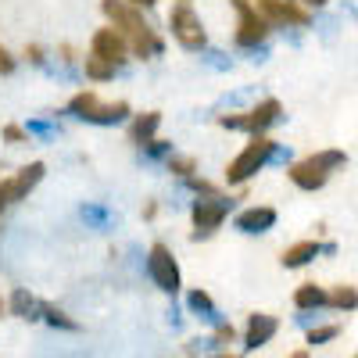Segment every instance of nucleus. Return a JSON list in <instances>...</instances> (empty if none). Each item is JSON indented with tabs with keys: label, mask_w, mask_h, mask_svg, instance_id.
<instances>
[{
	"label": "nucleus",
	"mask_w": 358,
	"mask_h": 358,
	"mask_svg": "<svg viewBox=\"0 0 358 358\" xmlns=\"http://www.w3.org/2000/svg\"><path fill=\"white\" fill-rule=\"evenodd\" d=\"M101 11H104V18L118 29V33L129 40V50L136 57L147 62V57H158L165 50V40L155 33V25L147 22L140 15V8H133L129 0H101Z\"/></svg>",
	"instance_id": "f257e3e1"
},
{
	"label": "nucleus",
	"mask_w": 358,
	"mask_h": 358,
	"mask_svg": "<svg viewBox=\"0 0 358 358\" xmlns=\"http://www.w3.org/2000/svg\"><path fill=\"white\" fill-rule=\"evenodd\" d=\"M344 165H348V155L341 151V147H326V151H315V155H308L301 162H294L287 169V179L297 190L315 194V190H322L326 183H330V176L337 169H344Z\"/></svg>",
	"instance_id": "f03ea898"
},
{
	"label": "nucleus",
	"mask_w": 358,
	"mask_h": 358,
	"mask_svg": "<svg viewBox=\"0 0 358 358\" xmlns=\"http://www.w3.org/2000/svg\"><path fill=\"white\" fill-rule=\"evenodd\" d=\"M276 140H268L265 133L262 136H251L248 143H244V151L236 155L229 165H226V183L229 187H241V183H248L251 176H258L268 162H273V155H276Z\"/></svg>",
	"instance_id": "7ed1b4c3"
},
{
	"label": "nucleus",
	"mask_w": 358,
	"mask_h": 358,
	"mask_svg": "<svg viewBox=\"0 0 358 358\" xmlns=\"http://www.w3.org/2000/svg\"><path fill=\"white\" fill-rule=\"evenodd\" d=\"M283 118V104L276 97H265L258 101L251 111H233V115H219V126L222 129H233V133H251V136H262L268 126H276Z\"/></svg>",
	"instance_id": "20e7f679"
},
{
	"label": "nucleus",
	"mask_w": 358,
	"mask_h": 358,
	"mask_svg": "<svg viewBox=\"0 0 358 358\" xmlns=\"http://www.w3.org/2000/svg\"><path fill=\"white\" fill-rule=\"evenodd\" d=\"M69 111L76 118H83V122H94V126H118V122H126L129 118V104L126 101H101L94 90H83V94H76L69 101Z\"/></svg>",
	"instance_id": "39448f33"
},
{
	"label": "nucleus",
	"mask_w": 358,
	"mask_h": 358,
	"mask_svg": "<svg viewBox=\"0 0 358 358\" xmlns=\"http://www.w3.org/2000/svg\"><path fill=\"white\" fill-rule=\"evenodd\" d=\"M229 208H233V201L222 197V194H201L190 208L194 241H204V236H212L215 229H222V222L229 219Z\"/></svg>",
	"instance_id": "423d86ee"
},
{
	"label": "nucleus",
	"mask_w": 358,
	"mask_h": 358,
	"mask_svg": "<svg viewBox=\"0 0 358 358\" xmlns=\"http://www.w3.org/2000/svg\"><path fill=\"white\" fill-rule=\"evenodd\" d=\"M233 8H236V33H233L236 47L241 50H258L268 40V29L273 25L258 15V8L251 4V0H233Z\"/></svg>",
	"instance_id": "0eeeda50"
},
{
	"label": "nucleus",
	"mask_w": 358,
	"mask_h": 358,
	"mask_svg": "<svg viewBox=\"0 0 358 358\" xmlns=\"http://www.w3.org/2000/svg\"><path fill=\"white\" fill-rule=\"evenodd\" d=\"M169 29H172V36L179 47H187V50H204L208 43V33H204V22L197 18V11L190 4H176L169 11Z\"/></svg>",
	"instance_id": "6e6552de"
},
{
	"label": "nucleus",
	"mask_w": 358,
	"mask_h": 358,
	"mask_svg": "<svg viewBox=\"0 0 358 358\" xmlns=\"http://www.w3.org/2000/svg\"><path fill=\"white\" fill-rule=\"evenodd\" d=\"M147 276L155 280V287H158L162 294H179V287H183L176 255H172L165 244H151V251H147Z\"/></svg>",
	"instance_id": "1a4fd4ad"
},
{
	"label": "nucleus",
	"mask_w": 358,
	"mask_h": 358,
	"mask_svg": "<svg viewBox=\"0 0 358 358\" xmlns=\"http://www.w3.org/2000/svg\"><path fill=\"white\" fill-rule=\"evenodd\" d=\"M251 4L258 8V15L273 25V29H276V25H280V29H287V25H312L308 8L297 4V0H251Z\"/></svg>",
	"instance_id": "9d476101"
},
{
	"label": "nucleus",
	"mask_w": 358,
	"mask_h": 358,
	"mask_svg": "<svg viewBox=\"0 0 358 358\" xmlns=\"http://www.w3.org/2000/svg\"><path fill=\"white\" fill-rule=\"evenodd\" d=\"M43 172H47V165H43V162H33V165L18 169L11 179H4V183H0V197H4V204H18V201H25L29 194L36 190V183L43 179Z\"/></svg>",
	"instance_id": "9b49d317"
},
{
	"label": "nucleus",
	"mask_w": 358,
	"mask_h": 358,
	"mask_svg": "<svg viewBox=\"0 0 358 358\" xmlns=\"http://www.w3.org/2000/svg\"><path fill=\"white\" fill-rule=\"evenodd\" d=\"M90 54L101 57V62H111L115 69L126 62V54H129V40L118 33L115 25H104L94 33V40H90Z\"/></svg>",
	"instance_id": "f8f14e48"
},
{
	"label": "nucleus",
	"mask_w": 358,
	"mask_h": 358,
	"mask_svg": "<svg viewBox=\"0 0 358 358\" xmlns=\"http://www.w3.org/2000/svg\"><path fill=\"white\" fill-rule=\"evenodd\" d=\"M280 334V319L268 315V312H251L248 315V326H244V351H258L265 348Z\"/></svg>",
	"instance_id": "ddd939ff"
},
{
	"label": "nucleus",
	"mask_w": 358,
	"mask_h": 358,
	"mask_svg": "<svg viewBox=\"0 0 358 358\" xmlns=\"http://www.w3.org/2000/svg\"><path fill=\"white\" fill-rule=\"evenodd\" d=\"M276 219H280L276 208H268V204H255V208H244V212L233 219V226L241 229V233H248V236H258V233H268V229H273V226H276Z\"/></svg>",
	"instance_id": "4468645a"
},
{
	"label": "nucleus",
	"mask_w": 358,
	"mask_h": 358,
	"mask_svg": "<svg viewBox=\"0 0 358 358\" xmlns=\"http://www.w3.org/2000/svg\"><path fill=\"white\" fill-rule=\"evenodd\" d=\"M319 255H322V244H319V241H297V244H290V248L280 255V265H283V268H305V265H312Z\"/></svg>",
	"instance_id": "2eb2a0df"
},
{
	"label": "nucleus",
	"mask_w": 358,
	"mask_h": 358,
	"mask_svg": "<svg viewBox=\"0 0 358 358\" xmlns=\"http://www.w3.org/2000/svg\"><path fill=\"white\" fill-rule=\"evenodd\" d=\"M330 305V290L319 287V283H301L294 290V308L297 312H322Z\"/></svg>",
	"instance_id": "dca6fc26"
},
{
	"label": "nucleus",
	"mask_w": 358,
	"mask_h": 358,
	"mask_svg": "<svg viewBox=\"0 0 358 358\" xmlns=\"http://www.w3.org/2000/svg\"><path fill=\"white\" fill-rule=\"evenodd\" d=\"M187 308L197 315V319H204V322H212V326H219V322H226L222 319V312L215 308V301H212V294H208V290H190L187 294Z\"/></svg>",
	"instance_id": "f3484780"
},
{
	"label": "nucleus",
	"mask_w": 358,
	"mask_h": 358,
	"mask_svg": "<svg viewBox=\"0 0 358 358\" xmlns=\"http://www.w3.org/2000/svg\"><path fill=\"white\" fill-rule=\"evenodd\" d=\"M162 126V111H143V115H133V126H129V143L143 147L147 140H155Z\"/></svg>",
	"instance_id": "a211bd4d"
},
{
	"label": "nucleus",
	"mask_w": 358,
	"mask_h": 358,
	"mask_svg": "<svg viewBox=\"0 0 358 358\" xmlns=\"http://www.w3.org/2000/svg\"><path fill=\"white\" fill-rule=\"evenodd\" d=\"M8 312L18 315V319H40V297L29 294L25 287H15L11 297H8Z\"/></svg>",
	"instance_id": "6ab92c4d"
},
{
	"label": "nucleus",
	"mask_w": 358,
	"mask_h": 358,
	"mask_svg": "<svg viewBox=\"0 0 358 358\" xmlns=\"http://www.w3.org/2000/svg\"><path fill=\"white\" fill-rule=\"evenodd\" d=\"M326 308H334V312H355L358 308V290L351 283H341L330 290V305Z\"/></svg>",
	"instance_id": "aec40b11"
},
{
	"label": "nucleus",
	"mask_w": 358,
	"mask_h": 358,
	"mask_svg": "<svg viewBox=\"0 0 358 358\" xmlns=\"http://www.w3.org/2000/svg\"><path fill=\"white\" fill-rule=\"evenodd\" d=\"M40 319L47 322V326H54V330H79V322L76 319H69L62 308H57V305H50V301H40Z\"/></svg>",
	"instance_id": "412c9836"
},
{
	"label": "nucleus",
	"mask_w": 358,
	"mask_h": 358,
	"mask_svg": "<svg viewBox=\"0 0 358 358\" xmlns=\"http://www.w3.org/2000/svg\"><path fill=\"white\" fill-rule=\"evenodd\" d=\"M86 79L108 83V79H115V65H111V62H101V57L90 54V57H86Z\"/></svg>",
	"instance_id": "4be33fe9"
},
{
	"label": "nucleus",
	"mask_w": 358,
	"mask_h": 358,
	"mask_svg": "<svg viewBox=\"0 0 358 358\" xmlns=\"http://www.w3.org/2000/svg\"><path fill=\"white\" fill-rule=\"evenodd\" d=\"M337 334H341V326H337V322H315L312 330H308V344H312V348L330 344V341H337Z\"/></svg>",
	"instance_id": "5701e85b"
},
{
	"label": "nucleus",
	"mask_w": 358,
	"mask_h": 358,
	"mask_svg": "<svg viewBox=\"0 0 358 358\" xmlns=\"http://www.w3.org/2000/svg\"><path fill=\"white\" fill-rule=\"evenodd\" d=\"M169 172L179 176V179H190V176L197 172V162H194L190 155H172V158H169Z\"/></svg>",
	"instance_id": "b1692460"
},
{
	"label": "nucleus",
	"mask_w": 358,
	"mask_h": 358,
	"mask_svg": "<svg viewBox=\"0 0 358 358\" xmlns=\"http://www.w3.org/2000/svg\"><path fill=\"white\" fill-rule=\"evenodd\" d=\"M83 219H90V222H94V226L101 229V226L108 222V212H104L101 204H86V208H83Z\"/></svg>",
	"instance_id": "393cba45"
},
{
	"label": "nucleus",
	"mask_w": 358,
	"mask_h": 358,
	"mask_svg": "<svg viewBox=\"0 0 358 358\" xmlns=\"http://www.w3.org/2000/svg\"><path fill=\"white\" fill-rule=\"evenodd\" d=\"M143 147H147V158H162V155L172 151V143H169V140H158V136H155V140H147Z\"/></svg>",
	"instance_id": "a878e982"
},
{
	"label": "nucleus",
	"mask_w": 358,
	"mask_h": 358,
	"mask_svg": "<svg viewBox=\"0 0 358 358\" xmlns=\"http://www.w3.org/2000/svg\"><path fill=\"white\" fill-rule=\"evenodd\" d=\"M4 140H8V143H25V140H29V129H22V126H4Z\"/></svg>",
	"instance_id": "bb28decb"
},
{
	"label": "nucleus",
	"mask_w": 358,
	"mask_h": 358,
	"mask_svg": "<svg viewBox=\"0 0 358 358\" xmlns=\"http://www.w3.org/2000/svg\"><path fill=\"white\" fill-rule=\"evenodd\" d=\"M11 72H15V57L0 47V76H11Z\"/></svg>",
	"instance_id": "cd10ccee"
},
{
	"label": "nucleus",
	"mask_w": 358,
	"mask_h": 358,
	"mask_svg": "<svg viewBox=\"0 0 358 358\" xmlns=\"http://www.w3.org/2000/svg\"><path fill=\"white\" fill-rule=\"evenodd\" d=\"M25 57H29L33 65H43V50H40V47H25Z\"/></svg>",
	"instance_id": "c85d7f7f"
},
{
	"label": "nucleus",
	"mask_w": 358,
	"mask_h": 358,
	"mask_svg": "<svg viewBox=\"0 0 358 358\" xmlns=\"http://www.w3.org/2000/svg\"><path fill=\"white\" fill-rule=\"evenodd\" d=\"M129 4H133V8H155L158 0H129Z\"/></svg>",
	"instance_id": "c756f323"
},
{
	"label": "nucleus",
	"mask_w": 358,
	"mask_h": 358,
	"mask_svg": "<svg viewBox=\"0 0 358 358\" xmlns=\"http://www.w3.org/2000/svg\"><path fill=\"white\" fill-rule=\"evenodd\" d=\"M301 4H305V8H326L330 0H301Z\"/></svg>",
	"instance_id": "7c9ffc66"
},
{
	"label": "nucleus",
	"mask_w": 358,
	"mask_h": 358,
	"mask_svg": "<svg viewBox=\"0 0 358 358\" xmlns=\"http://www.w3.org/2000/svg\"><path fill=\"white\" fill-rule=\"evenodd\" d=\"M287 358H312V355H308V348H301V351H290Z\"/></svg>",
	"instance_id": "2f4dec72"
},
{
	"label": "nucleus",
	"mask_w": 358,
	"mask_h": 358,
	"mask_svg": "<svg viewBox=\"0 0 358 358\" xmlns=\"http://www.w3.org/2000/svg\"><path fill=\"white\" fill-rule=\"evenodd\" d=\"M208 358H241V355H226V351H215V355H208Z\"/></svg>",
	"instance_id": "473e14b6"
},
{
	"label": "nucleus",
	"mask_w": 358,
	"mask_h": 358,
	"mask_svg": "<svg viewBox=\"0 0 358 358\" xmlns=\"http://www.w3.org/2000/svg\"><path fill=\"white\" fill-rule=\"evenodd\" d=\"M8 312V301H4V297H0V315H4Z\"/></svg>",
	"instance_id": "72a5a7b5"
},
{
	"label": "nucleus",
	"mask_w": 358,
	"mask_h": 358,
	"mask_svg": "<svg viewBox=\"0 0 358 358\" xmlns=\"http://www.w3.org/2000/svg\"><path fill=\"white\" fill-rule=\"evenodd\" d=\"M4 208H8V204H4V197H0V212H4Z\"/></svg>",
	"instance_id": "f704fd0d"
},
{
	"label": "nucleus",
	"mask_w": 358,
	"mask_h": 358,
	"mask_svg": "<svg viewBox=\"0 0 358 358\" xmlns=\"http://www.w3.org/2000/svg\"><path fill=\"white\" fill-rule=\"evenodd\" d=\"M179 4H190V0H179Z\"/></svg>",
	"instance_id": "c9c22d12"
},
{
	"label": "nucleus",
	"mask_w": 358,
	"mask_h": 358,
	"mask_svg": "<svg viewBox=\"0 0 358 358\" xmlns=\"http://www.w3.org/2000/svg\"><path fill=\"white\" fill-rule=\"evenodd\" d=\"M355 358H358V355H355Z\"/></svg>",
	"instance_id": "e433bc0d"
}]
</instances>
